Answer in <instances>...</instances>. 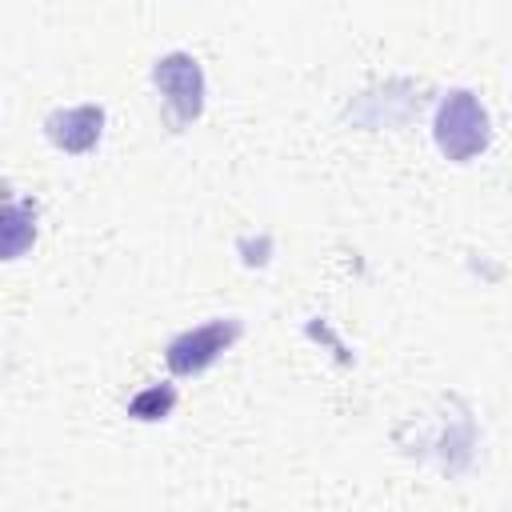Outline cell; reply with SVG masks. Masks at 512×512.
<instances>
[{
	"mask_svg": "<svg viewBox=\"0 0 512 512\" xmlns=\"http://www.w3.org/2000/svg\"><path fill=\"white\" fill-rule=\"evenodd\" d=\"M432 140H436V148H440L448 160H456V164L476 160V156L488 148V140H492L488 108L480 104V96L468 92V88L444 92V100H440V108H436V116H432Z\"/></svg>",
	"mask_w": 512,
	"mask_h": 512,
	"instance_id": "6da1fadb",
	"label": "cell"
},
{
	"mask_svg": "<svg viewBox=\"0 0 512 512\" xmlns=\"http://www.w3.org/2000/svg\"><path fill=\"white\" fill-rule=\"evenodd\" d=\"M152 84H156L172 124H192L204 112V72L192 52H164L152 64Z\"/></svg>",
	"mask_w": 512,
	"mask_h": 512,
	"instance_id": "7a4b0ae2",
	"label": "cell"
},
{
	"mask_svg": "<svg viewBox=\"0 0 512 512\" xmlns=\"http://www.w3.org/2000/svg\"><path fill=\"white\" fill-rule=\"evenodd\" d=\"M236 336H240V320L220 316V320H208V324H200V328L180 332V336L168 344L164 360H168V368H172L176 376H196V372H204L208 364H216V360L236 344Z\"/></svg>",
	"mask_w": 512,
	"mask_h": 512,
	"instance_id": "3957f363",
	"label": "cell"
},
{
	"mask_svg": "<svg viewBox=\"0 0 512 512\" xmlns=\"http://www.w3.org/2000/svg\"><path fill=\"white\" fill-rule=\"evenodd\" d=\"M44 132L48 140L60 148V152H72V156H84L100 144V132H104V108L100 104H76V108H56L48 120H44Z\"/></svg>",
	"mask_w": 512,
	"mask_h": 512,
	"instance_id": "277c9868",
	"label": "cell"
},
{
	"mask_svg": "<svg viewBox=\"0 0 512 512\" xmlns=\"http://www.w3.org/2000/svg\"><path fill=\"white\" fill-rule=\"evenodd\" d=\"M28 216L36 220V212L28 208V204H8L4 208V256L8 260H16L28 244H32V236H36V224H28Z\"/></svg>",
	"mask_w": 512,
	"mask_h": 512,
	"instance_id": "5b68a950",
	"label": "cell"
},
{
	"mask_svg": "<svg viewBox=\"0 0 512 512\" xmlns=\"http://www.w3.org/2000/svg\"><path fill=\"white\" fill-rule=\"evenodd\" d=\"M172 408H176V388L172 384H152V388H144L128 400V416H136V420H164Z\"/></svg>",
	"mask_w": 512,
	"mask_h": 512,
	"instance_id": "8992f818",
	"label": "cell"
}]
</instances>
